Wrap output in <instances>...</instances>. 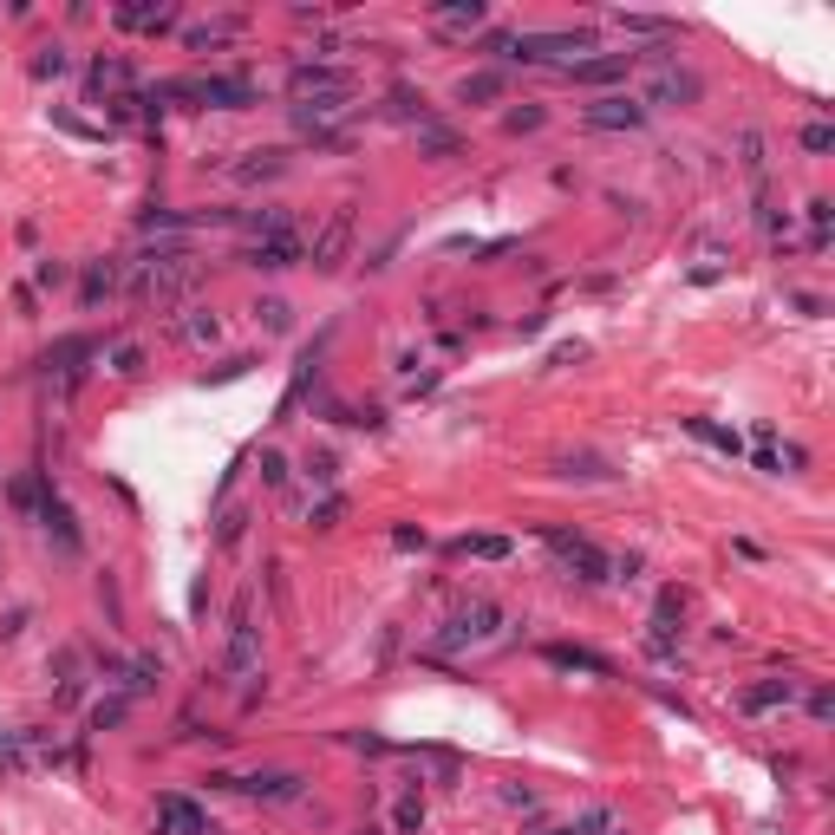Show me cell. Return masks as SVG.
I'll use <instances>...</instances> for the list:
<instances>
[{"mask_svg":"<svg viewBox=\"0 0 835 835\" xmlns=\"http://www.w3.org/2000/svg\"><path fill=\"white\" fill-rule=\"evenodd\" d=\"M542 659L555 672H594V679H614V659H601V653H588V646H542Z\"/></svg>","mask_w":835,"mask_h":835,"instance_id":"obj_16","label":"cell"},{"mask_svg":"<svg viewBox=\"0 0 835 835\" xmlns=\"http://www.w3.org/2000/svg\"><path fill=\"white\" fill-rule=\"evenodd\" d=\"M177 340H183V346H216V340H222V320L209 314V307H190V314L177 320Z\"/></svg>","mask_w":835,"mask_h":835,"instance_id":"obj_26","label":"cell"},{"mask_svg":"<svg viewBox=\"0 0 835 835\" xmlns=\"http://www.w3.org/2000/svg\"><path fill=\"white\" fill-rule=\"evenodd\" d=\"M288 92H294V105H301V98H340V92H353V72L333 66V59H294Z\"/></svg>","mask_w":835,"mask_h":835,"instance_id":"obj_7","label":"cell"},{"mask_svg":"<svg viewBox=\"0 0 835 835\" xmlns=\"http://www.w3.org/2000/svg\"><path fill=\"white\" fill-rule=\"evenodd\" d=\"M503 607L490 601V594H470L464 607H457L451 620L438 627V640H431V653H444V659H457V653H477V646H490L496 633H503Z\"/></svg>","mask_w":835,"mask_h":835,"instance_id":"obj_3","label":"cell"},{"mask_svg":"<svg viewBox=\"0 0 835 835\" xmlns=\"http://www.w3.org/2000/svg\"><path fill=\"white\" fill-rule=\"evenodd\" d=\"M542 548L575 581H614V555H607L601 542H588V535H575V529H542Z\"/></svg>","mask_w":835,"mask_h":835,"instance_id":"obj_6","label":"cell"},{"mask_svg":"<svg viewBox=\"0 0 835 835\" xmlns=\"http://www.w3.org/2000/svg\"><path fill=\"white\" fill-rule=\"evenodd\" d=\"M242 522H248L242 509H229V516H222V529H216V542H235V535H242Z\"/></svg>","mask_w":835,"mask_h":835,"instance_id":"obj_49","label":"cell"},{"mask_svg":"<svg viewBox=\"0 0 835 835\" xmlns=\"http://www.w3.org/2000/svg\"><path fill=\"white\" fill-rule=\"evenodd\" d=\"M118 92H137V72L124 66V59H98L92 66V98L105 105V98H118Z\"/></svg>","mask_w":835,"mask_h":835,"instance_id":"obj_23","label":"cell"},{"mask_svg":"<svg viewBox=\"0 0 835 835\" xmlns=\"http://www.w3.org/2000/svg\"><path fill=\"white\" fill-rule=\"evenodd\" d=\"M542 835H581V829H542Z\"/></svg>","mask_w":835,"mask_h":835,"instance_id":"obj_54","label":"cell"},{"mask_svg":"<svg viewBox=\"0 0 835 835\" xmlns=\"http://www.w3.org/2000/svg\"><path fill=\"white\" fill-rule=\"evenodd\" d=\"M581 124H588V131H640L646 105H640V98H627V92H607V98H594V105L581 111Z\"/></svg>","mask_w":835,"mask_h":835,"instance_id":"obj_12","label":"cell"},{"mask_svg":"<svg viewBox=\"0 0 835 835\" xmlns=\"http://www.w3.org/2000/svg\"><path fill=\"white\" fill-rule=\"evenodd\" d=\"M418 151H425V157H457V151H464V137H457L451 124L431 118V124H418Z\"/></svg>","mask_w":835,"mask_h":835,"instance_id":"obj_30","label":"cell"},{"mask_svg":"<svg viewBox=\"0 0 835 835\" xmlns=\"http://www.w3.org/2000/svg\"><path fill=\"white\" fill-rule=\"evenodd\" d=\"M118 27H131V33H164V27H177V7H151V0H124L118 14Z\"/></svg>","mask_w":835,"mask_h":835,"instance_id":"obj_18","label":"cell"},{"mask_svg":"<svg viewBox=\"0 0 835 835\" xmlns=\"http://www.w3.org/2000/svg\"><path fill=\"white\" fill-rule=\"evenodd\" d=\"M555 470H562V477H614V470H607L601 457H562Z\"/></svg>","mask_w":835,"mask_h":835,"instance_id":"obj_40","label":"cell"},{"mask_svg":"<svg viewBox=\"0 0 835 835\" xmlns=\"http://www.w3.org/2000/svg\"><path fill=\"white\" fill-rule=\"evenodd\" d=\"M581 829H594V835H627V829H620V822H614V816H601V809H594V816H588V822H581Z\"/></svg>","mask_w":835,"mask_h":835,"instance_id":"obj_50","label":"cell"},{"mask_svg":"<svg viewBox=\"0 0 835 835\" xmlns=\"http://www.w3.org/2000/svg\"><path fill=\"white\" fill-rule=\"evenodd\" d=\"M392 542L398 548H425V529H411V522H405V529H392Z\"/></svg>","mask_w":835,"mask_h":835,"instance_id":"obj_53","label":"cell"},{"mask_svg":"<svg viewBox=\"0 0 835 835\" xmlns=\"http://www.w3.org/2000/svg\"><path fill=\"white\" fill-rule=\"evenodd\" d=\"M46 535H53V542H59V555H79V548H85V535H79V516H72V509L66 503H59V496H53V503H46Z\"/></svg>","mask_w":835,"mask_h":835,"instance_id":"obj_22","label":"cell"},{"mask_svg":"<svg viewBox=\"0 0 835 835\" xmlns=\"http://www.w3.org/2000/svg\"><path fill=\"white\" fill-rule=\"evenodd\" d=\"M157 835H216V822L190 803V796H157Z\"/></svg>","mask_w":835,"mask_h":835,"instance_id":"obj_13","label":"cell"},{"mask_svg":"<svg viewBox=\"0 0 835 835\" xmlns=\"http://www.w3.org/2000/svg\"><path fill=\"white\" fill-rule=\"evenodd\" d=\"M340 516H346V496H340V490H327L314 509H307V529H333Z\"/></svg>","mask_w":835,"mask_h":835,"instance_id":"obj_34","label":"cell"},{"mask_svg":"<svg viewBox=\"0 0 835 835\" xmlns=\"http://www.w3.org/2000/svg\"><path fill=\"white\" fill-rule=\"evenodd\" d=\"M242 33H248L242 14H222V20H196V27L183 33V46H190V53H209V46H229V40H242Z\"/></svg>","mask_w":835,"mask_h":835,"instance_id":"obj_17","label":"cell"},{"mask_svg":"<svg viewBox=\"0 0 835 835\" xmlns=\"http://www.w3.org/2000/svg\"><path fill=\"white\" fill-rule=\"evenodd\" d=\"M509 92V79L496 66H483V72H464L457 79V105H496V98Z\"/></svg>","mask_w":835,"mask_h":835,"instance_id":"obj_20","label":"cell"},{"mask_svg":"<svg viewBox=\"0 0 835 835\" xmlns=\"http://www.w3.org/2000/svg\"><path fill=\"white\" fill-rule=\"evenodd\" d=\"M581 53H594V33L588 27H548V33H516L509 40V59L522 66H581Z\"/></svg>","mask_w":835,"mask_h":835,"instance_id":"obj_5","label":"cell"},{"mask_svg":"<svg viewBox=\"0 0 835 835\" xmlns=\"http://www.w3.org/2000/svg\"><path fill=\"white\" fill-rule=\"evenodd\" d=\"M581 359V340H568V346H555V353H548V366H575Z\"/></svg>","mask_w":835,"mask_h":835,"instance_id":"obj_52","label":"cell"},{"mask_svg":"<svg viewBox=\"0 0 835 835\" xmlns=\"http://www.w3.org/2000/svg\"><path fill=\"white\" fill-rule=\"evenodd\" d=\"M307 483H314V490H333V483H340V457H333V451L307 457Z\"/></svg>","mask_w":835,"mask_h":835,"instance_id":"obj_37","label":"cell"},{"mask_svg":"<svg viewBox=\"0 0 835 835\" xmlns=\"http://www.w3.org/2000/svg\"><path fill=\"white\" fill-rule=\"evenodd\" d=\"M809 248H829V203H809Z\"/></svg>","mask_w":835,"mask_h":835,"instance_id":"obj_44","label":"cell"},{"mask_svg":"<svg viewBox=\"0 0 835 835\" xmlns=\"http://www.w3.org/2000/svg\"><path fill=\"white\" fill-rule=\"evenodd\" d=\"M157 98H190L203 111H248L261 105V85L248 72H196V79H164Z\"/></svg>","mask_w":835,"mask_h":835,"instance_id":"obj_1","label":"cell"},{"mask_svg":"<svg viewBox=\"0 0 835 835\" xmlns=\"http://www.w3.org/2000/svg\"><path fill=\"white\" fill-rule=\"evenodd\" d=\"M503 124H509V131H542L548 111L542 105H516V111H503Z\"/></svg>","mask_w":835,"mask_h":835,"instance_id":"obj_39","label":"cell"},{"mask_svg":"<svg viewBox=\"0 0 835 835\" xmlns=\"http://www.w3.org/2000/svg\"><path fill=\"white\" fill-rule=\"evenodd\" d=\"M261 483H268V490L288 483V457H281V451H261Z\"/></svg>","mask_w":835,"mask_h":835,"instance_id":"obj_42","label":"cell"},{"mask_svg":"<svg viewBox=\"0 0 835 835\" xmlns=\"http://www.w3.org/2000/svg\"><path fill=\"white\" fill-rule=\"evenodd\" d=\"M790 699H796V679H764V685H744L738 692L744 712H777V705H790Z\"/></svg>","mask_w":835,"mask_h":835,"instance_id":"obj_24","label":"cell"},{"mask_svg":"<svg viewBox=\"0 0 835 835\" xmlns=\"http://www.w3.org/2000/svg\"><path fill=\"white\" fill-rule=\"evenodd\" d=\"M111 372H118V379H137V372H144V346H131V340H124V346H111Z\"/></svg>","mask_w":835,"mask_h":835,"instance_id":"obj_36","label":"cell"},{"mask_svg":"<svg viewBox=\"0 0 835 835\" xmlns=\"http://www.w3.org/2000/svg\"><path fill=\"white\" fill-rule=\"evenodd\" d=\"M509 40H516V33H483V53H496V59H509Z\"/></svg>","mask_w":835,"mask_h":835,"instance_id":"obj_51","label":"cell"},{"mask_svg":"<svg viewBox=\"0 0 835 835\" xmlns=\"http://www.w3.org/2000/svg\"><path fill=\"white\" fill-rule=\"evenodd\" d=\"M33 72H40V79H59V72H66V53H59V46H46V53L33 59Z\"/></svg>","mask_w":835,"mask_h":835,"instance_id":"obj_45","label":"cell"},{"mask_svg":"<svg viewBox=\"0 0 835 835\" xmlns=\"http://www.w3.org/2000/svg\"><path fill=\"white\" fill-rule=\"evenodd\" d=\"M33 274H40V288H59V281H66V261H40V268H33Z\"/></svg>","mask_w":835,"mask_h":835,"instance_id":"obj_47","label":"cell"},{"mask_svg":"<svg viewBox=\"0 0 835 835\" xmlns=\"http://www.w3.org/2000/svg\"><path fill=\"white\" fill-rule=\"evenodd\" d=\"M255 320H261L268 333H288V327H294V307L281 301V294H268V301H255Z\"/></svg>","mask_w":835,"mask_h":835,"instance_id":"obj_33","label":"cell"},{"mask_svg":"<svg viewBox=\"0 0 835 835\" xmlns=\"http://www.w3.org/2000/svg\"><path fill=\"white\" fill-rule=\"evenodd\" d=\"M705 79L692 66H679V53L672 46H653V53H640V105H699Z\"/></svg>","mask_w":835,"mask_h":835,"instance_id":"obj_2","label":"cell"},{"mask_svg":"<svg viewBox=\"0 0 835 835\" xmlns=\"http://www.w3.org/2000/svg\"><path fill=\"white\" fill-rule=\"evenodd\" d=\"M392 829L398 835H418V829H425V796H405V803L392 809Z\"/></svg>","mask_w":835,"mask_h":835,"instance_id":"obj_35","label":"cell"},{"mask_svg":"<svg viewBox=\"0 0 835 835\" xmlns=\"http://www.w3.org/2000/svg\"><path fill=\"white\" fill-rule=\"evenodd\" d=\"M385 105H392V118H398V124H411V131H418V124H431L425 92H411V85H392V98H385Z\"/></svg>","mask_w":835,"mask_h":835,"instance_id":"obj_28","label":"cell"},{"mask_svg":"<svg viewBox=\"0 0 835 835\" xmlns=\"http://www.w3.org/2000/svg\"><path fill=\"white\" fill-rule=\"evenodd\" d=\"M633 66H640V53H588L581 66H568V79L575 85H614V79H627Z\"/></svg>","mask_w":835,"mask_h":835,"instance_id":"obj_14","label":"cell"},{"mask_svg":"<svg viewBox=\"0 0 835 835\" xmlns=\"http://www.w3.org/2000/svg\"><path fill=\"white\" fill-rule=\"evenodd\" d=\"M803 151H835V124H803Z\"/></svg>","mask_w":835,"mask_h":835,"instance_id":"obj_43","label":"cell"},{"mask_svg":"<svg viewBox=\"0 0 835 835\" xmlns=\"http://www.w3.org/2000/svg\"><path fill=\"white\" fill-rule=\"evenodd\" d=\"M346 248H353V203H340V209L327 216V229L307 242V268H314V274H333V268L346 261Z\"/></svg>","mask_w":835,"mask_h":835,"instance_id":"obj_9","label":"cell"},{"mask_svg":"<svg viewBox=\"0 0 835 835\" xmlns=\"http://www.w3.org/2000/svg\"><path fill=\"white\" fill-rule=\"evenodd\" d=\"M216 783H229V790L255 796V803H301V790H307L294 770H255V777H216Z\"/></svg>","mask_w":835,"mask_h":835,"instance_id":"obj_11","label":"cell"},{"mask_svg":"<svg viewBox=\"0 0 835 835\" xmlns=\"http://www.w3.org/2000/svg\"><path fill=\"white\" fill-rule=\"evenodd\" d=\"M457 555H464V562H509V555H516V542H509V535H464V542H457Z\"/></svg>","mask_w":835,"mask_h":835,"instance_id":"obj_27","label":"cell"},{"mask_svg":"<svg viewBox=\"0 0 835 835\" xmlns=\"http://www.w3.org/2000/svg\"><path fill=\"white\" fill-rule=\"evenodd\" d=\"M614 27H620V33H640V40H666V33H672V20H666V14H627V7H620V14H614Z\"/></svg>","mask_w":835,"mask_h":835,"instance_id":"obj_32","label":"cell"},{"mask_svg":"<svg viewBox=\"0 0 835 835\" xmlns=\"http://www.w3.org/2000/svg\"><path fill=\"white\" fill-rule=\"evenodd\" d=\"M359 835H385V829H372V822H366V829H359Z\"/></svg>","mask_w":835,"mask_h":835,"instance_id":"obj_55","label":"cell"},{"mask_svg":"<svg viewBox=\"0 0 835 835\" xmlns=\"http://www.w3.org/2000/svg\"><path fill=\"white\" fill-rule=\"evenodd\" d=\"M229 177L235 183H274V177H288V151H248Z\"/></svg>","mask_w":835,"mask_h":835,"instance_id":"obj_21","label":"cell"},{"mask_svg":"<svg viewBox=\"0 0 835 835\" xmlns=\"http://www.w3.org/2000/svg\"><path fill=\"white\" fill-rule=\"evenodd\" d=\"M59 131H72V137H105V131H98V124H85V118H72V111H59Z\"/></svg>","mask_w":835,"mask_h":835,"instance_id":"obj_46","label":"cell"},{"mask_svg":"<svg viewBox=\"0 0 835 835\" xmlns=\"http://www.w3.org/2000/svg\"><path fill=\"white\" fill-rule=\"evenodd\" d=\"M242 261H248V268H261V274H281V268H301V261H307V242H301V229L255 235V242L242 248Z\"/></svg>","mask_w":835,"mask_h":835,"instance_id":"obj_10","label":"cell"},{"mask_svg":"<svg viewBox=\"0 0 835 835\" xmlns=\"http://www.w3.org/2000/svg\"><path fill=\"white\" fill-rule=\"evenodd\" d=\"M124 712H131V699H105V705H92V731H118V725H124Z\"/></svg>","mask_w":835,"mask_h":835,"instance_id":"obj_38","label":"cell"},{"mask_svg":"<svg viewBox=\"0 0 835 835\" xmlns=\"http://www.w3.org/2000/svg\"><path fill=\"white\" fill-rule=\"evenodd\" d=\"M809 712H816V718H835V692H829V685H816V692H809Z\"/></svg>","mask_w":835,"mask_h":835,"instance_id":"obj_48","label":"cell"},{"mask_svg":"<svg viewBox=\"0 0 835 835\" xmlns=\"http://www.w3.org/2000/svg\"><path fill=\"white\" fill-rule=\"evenodd\" d=\"M7 503H14L20 516L40 522V516H46V503H53V477H46V470H27V477H14V483H7Z\"/></svg>","mask_w":835,"mask_h":835,"instance_id":"obj_15","label":"cell"},{"mask_svg":"<svg viewBox=\"0 0 835 835\" xmlns=\"http://www.w3.org/2000/svg\"><path fill=\"white\" fill-rule=\"evenodd\" d=\"M431 20H438L444 33H477L483 27V0H444V7H431Z\"/></svg>","mask_w":835,"mask_h":835,"instance_id":"obj_25","label":"cell"},{"mask_svg":"<svg viewBox=\"0 0 835 835\" xmlns=\"http://www.w3.org/2000/svg\"><path fill=\"white\" fill-rule=\"evenodd\" d=\"M85 359H98V340H92V333H72V340H53L40 353V372H46V379H59V392H72V385L85 379Z\"/></svg>","mask_w":835,"mask_h":835,"instance_id":"obj_8","label":"cell"},{"mask_svg":"<svg viewBox=\"0 0 835 835\" xmlns=\"http://www.w3.org/2000/svg\"><path fill=\"white\" fill-rule=\"evenodd\" d=\"M685 431H692L699 444H712V451H725V457H744V438L725 431V425H712V418H685Z\"/></svg>","mask_w":835,"mask_h":835,"instance_id":"obj_29","label":"cell"},{"mask_svg":"<svg viewBox=\"0 0 835 835\" xmlns=\"http://www.w3.org/2000/svg\"><path fill=\"white\" fill-rule=\"evenodd\" d=\"M27 764H33L27 738H20V731H7V725H0V777H27Z\"/></svg>","mask_w":835,"mask_h":835,"instance_id":"obj_31","label":"cell"},{"mask_svg":"<svg viewBox=\"0 0 835 835\" xmlns=\"http://www.w3.org/2000/svg\"><path fill=\"white\" fill-rule=\"evenodd\" d=\"M118 288H124V261H92V268H85V281H79V301L98 307V301H111Z\"/></svg>","mask_w":835,"mask_h":835,"instance_id":"obj_19","label":"cell"},{"mask_svg":"<svg viewBox=\"0 0 835 835\" xmlns=\"http://www.w3.org/2000/svg\"><path fill=\"white\" fill-rule=\"evenodd\" d=\"M222 679H229L242 699H255V679H261V627H255V607H248V594L235 601V614H229V640H222Z\"/></svg>","mask_w":835,"mask_h":835,"instance_id":"obj_4","label":"cell"},{"mask_svg":"<svg viewBox=\"0 0 835 835\" xmlns=\"http://www.w3.org/2000/svg\"><path fill=\"white\" fill-rule=\"evenodd\" d=\"M738 151H744V170H751V177H764V137L744 131V137H738Z\"/></svg>","mask_w":835,"mask_h":835,"instance_id":"obj_41","label":"cell"}]
</instances>
